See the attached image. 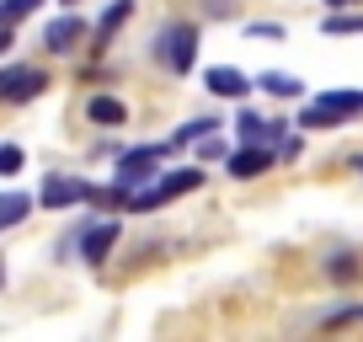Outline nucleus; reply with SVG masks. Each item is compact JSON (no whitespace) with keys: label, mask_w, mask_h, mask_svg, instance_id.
<instances>
[{"label":"nucleus","mask_w":363,"mask_h":342,"mask_svg":"<svg viewBox=\"0 0 363 342\" xmlns=\"http://www.w3.org/2000/svg\"><path fill=\"white\" fill-rule=\"evenodd\" d=\"M257 86H262L267 96H299V92H305V80H299V75H284V70H267V75H257Z\"/></svg>","instance_id":"14"},{"label":"nucleus","mask_w":363,"mask_h":342,"mask_svg":"<svg viewBox=\"0 0 363 342\" xmlns=\"http://www.w3.org/2000/svg\"><path fill=\"white\" fill-rule=\"evenodd\" d=\"M155 59L171 70V75H187L193 59H198V27H187V22L160 27V33H155Z\"/></svg>","instance_id":"2"},{"label":"nucleus","mask_w":363,"mask_h":342,"mask_svg":"<svg viewBox=\"0 0 363 342\" xmlns=\"http://www.w3.org/2000/svg\"><path fill=\"white\" fill-rule=\"evenodd\" d=\"M177 145H145V150H128L118 160V182H113V204H128L145 182H155V160H166Z\"/></svg>","instance_id":"1"},{"label":"nucleus","mask_w":363,"mask_h":342,"mask_svg":"<svg viewBox=\"0 0 363 342\" xmlns=\"http://www.w3.org/2000/svg\"><path fill=\"white\" fill-rule=\"evenodd\" d=\"M262 171H272V150L240 145L235 155H230V177H240V182H251V177H262Z\"/></svg>","instance_id":"8"},{"label":"nucleus","mask_w":363,"mask_h":342,"mask_svg":"<svg viewBox=\"0 0 363 342\" xmlns=\"http://www.w3.org/2000/svg\"><path fill=\"white\" fill-rule=\"evenodd\" d=\"M214 128H219V118H193V123L182 128V134L171 139V145H193V139H208V134H214Z\"/></svg>","instance_id":"17"},{"label":"nucleus","mask_w":363,"mask_h":342,"mask_svg":"<svg viewBox=\"0 0 363 342\" xmlns=\"http://www.w3.org/2000/svg\"><path fill=\"white\" fill-rule=\"evenodd\" d=\"M358 113H363V92H326L315 107H305V113H299V128H331V123L358 118Z\"/></svg>","instance_id":"4"},{"label":"nucleus","mask_w":363,"mask_h":342,"mask_svg":"<svg viewBox=\"0 0 363 342\" xmlns=\"http://www.w3.org/2000/svg\"><path fill=\"white\" fill-rule=\"evenodd\" d=\"M326 6H331V11H342V6H352V0H326Z\"/></svg>","instance_id":"23"},{"label":"nucleus","mask_w":363,"mask_h":342,"mask_svg":"<svg viewBox=\"0 0 363 342\" xmlns=\"http://www.w3.org/2000/svg\"><path fill=\"white\" fill-rule=\"evenodd\" d=\"M198 145H203V160H219V155H225V145H219V134H208V139H198Z\"/></svg>","instance_id":"21"},{"label":"nucleus","mask_w":363,"mask_h":342,"mask_svg":"<svg viewBox=\"0 0 363 342\" xmlns=\"http://www.w3.org/2000/svg\"><path fill=\"white\" fill-rule=\"evenodd\" d=\"M118 236H123V225H118V219H102V225H91L86 236H80V257H86L91 267L107 263V251L118 246Z\"/></svg>","instance_id":"7"},{"label":"nucleus","mask_w":363,"mask_h":342,"mask_svg":"<svg viewBox=\"0 0 363 342\" xmlns=\"http://www.w3.org/2000/svg\"><path fill=\"white\" fill-rule=\"evenodd\" d=\"M43 86H48V75H43L38 65H11V70H0V96H6V102H33Z\"/></svg>","instance_id":"5"},{"label":"nucleus","mask_w":363,"mask_h":342,"mask_svg":"<svg viewBox=\"0 0 363 342\" xmlns=\"http://www.w3.org/2000/svg\"><path fill=\"white\" fill-rule=\"evenodd\" d=\"M80 38H86V22H80V16H54V22L43 27V43L54 48V54H65V48H75Z\"/></svg>","instance_id":"9"},{"label":"nucleus","mask_w":363,"mask_h":342,"mask_svg":"<svg viewBox=\"0 0 363 342\" xmlns=\"http://www.w3.org/2000/svg\"><path fill=\"white\" fill-rule=\"evenodd\" d=\"M38 6H43V0H0V22H22V16H33Z\"/></svg>","instance_id":"18"},{"label":"nucleus","mask_w":363,"mask_h":342,"mask_svg":"<svg viewBox=\"0 0 363 342\" xmlns=\"http://www.w3.org/2000/svg\"><path fill=\"white\" fill-rule=\"evenodd\" d=\"M246 86H257V80H246L240 70H230V65L208 70V92H214V96H246Z\"/></svg>","instance_id":"10"},{"label":"nucleus","mask_w":363,"mask_h":342,"mask_svg":"<svg viewBox=\"0 0 363 342\" xmlns=\"http://www.w3.org/2000/svg\"><path fill=\"white\" fill-rule=\"evenodd\" d=\"M358 273V263H352V257H331V278H352Z\"/></svg>","instance_id":"20"},{"label":"nucleus","mask_w":363,"mask_h":342,"mask_svg":"<svg viewBox=\"0 0 363 342\" xmlns=\"http://www.w3.org/2000/svg\"><path fill=\"white\" fill-rule=\"evenodd\" d=\"M358 171H363V160H358Z\"/></svg>","instance_id":"25"},{"label":"nucleus","mask_w":363,"mask_h":342,"mask_svg":"<svg viewBox=\"0 0 363 342\" xmlns=\"http://www.w3.org/2000/svg\"><path fill=\"white\" fill-rule=\"evenodd\" d=\"M193 187H203V171L198 166H182V171H171V177H155L150 187H139V193L128 198V214H145V209H155V204H171V198L193 193Z\"/></svg>","instance_id":"3"},{"label":"nucleus","mask_w":363,"mask_h":342,"mask_svg":"<svg viewBox=\"0 0 363 342\" xmlns=\"http://www.w3.org/2000/svg\"><path fill=\"white\" fill-rule=\"evenodd\" d=\"M65 6H75V0H65Z\"/></svg>","instance_id":"24"},{"label":"nucleus","mask_w":363,"mask_h":342,"mask_svg":"<svg viewBox=\"0 0 363 342\" xmlns=\"http://www.w3.org/2000/svg\"><path fill=\"white\" fill-rule=\"evenodd\" d=\"M22 171V145H6L0 150V177H16Z\"/></svg>","instance_id":"19"},{"label":"nucleus","mask_w":363,"mask_h":342,"mask_svg":"<svg viewBox=\"0 0 363 342\" xmlns=\"http://www.w3.org/2000/svg\"><path fill=\"white\" fill-rule=\"evenodd\" d=\"M128 16H134V0H113V6H107V11H102V22L91 27V33H96V48H102V43H107V38H113V33H118V27H123V22H128Z\"/></svg>","instance_id":"12"},{"label":"nucleus","mask_w":363,"mask_h":342,"mask_svg":"<svg viewBox=\"0 0 363 342\" xmlns=\"http://www.w3.org/2000/svg\"><path fill=\"white\" fill-rule=\"evenodd\" d=\"M86 118H91V123H102V128H118V123H128V107L118 102V96H91Z\"/></svg>","instance_id":"11"},{"label":"nucleus","mask_w":363,"mask_h":342,"mask_svg":"<svg viewBox=\"0 0 363 342\" xmlns=\"http://www.w3.org/2000/svg\"><path fill=\"white\" fill-rule=\"evenodd\" d=\"M251 38H284V27H272V22H251Z\"/></svg>","instance_id":"22"},{"label":"nucleus","mask_w":363,"mask_h":342,"mask_svg":"<svg viewBox=\"0 0 363 342\" xmlns=\"http://www.w3.org/2000/svg\"><path fill=\"white\" fill-rule=\"evenodd\" d=\"M320 33H326V38H342V33H363V16H347V11H331L326 22H320Z\"/></svg>","instance_id":"16"},{"label":"nucleus","mask_w":363,"mask_h":342,"mask_svg":"<svg viewBox=\"0 0 363 342\" xmlns=\"http://www.w3.org/2000/svg\"><path fill=\"white\" fill-rule=\"evenodd\" d=\"M86 198H96V187H91L86 177H48L38 204L43 209H69V204H86Z\"/></svg>","instance_id":"6"},{"label":"nucleus","mask_w":363,"mask_h":342,"mask_svg":"<svg viewBox=\"0 0 363 342\" xmlns=\"http://www.w3.org/2000/svg\"><path fill=\"white\" fill-rule=\"evenodd\" d=\"M27 209H33V198L6 193V204H0V225H6V230H11V225H22V219H27Z\"/></svg>","instance_id":"15"},{"label":"nucleus","mask_w":363,"mask_h":342,"mask_svg":"<svg viewBox=\"0 0 363 342\" xmlns=\"http://www.w3.org/2000/svg\"><path fill=\"white\" fill-rule=\"evenodd\" d=\"M235 128H240V145H262V139H272L284 123H267V118H257V113L246 107V113L235 118Z\"/></svg>","instance_id":"13"}]
</instances>
